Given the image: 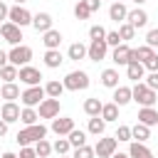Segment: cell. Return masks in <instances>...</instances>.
<instances>
[{
    "mask_svg": "<svg viewBox=\"0 0 158 158\" xmlns=\"http://www.w3.org/2000/svg\"><path fill=\"white\" fill-rule=\"evenodd\" d=\"M47 136V126H42L40 121L37 123H32V126H25L22 131H17V136H15V141L20 143V148L22 146H30V143H37V141H42Z\"/></svg>",
    "mask_w": 158,
    "mask_h": 158,
    "instance_id": "obj_1",
    "label": "cell"
},
{
    "mask_svg": "<svg viewBox=\"0 0 158 158\" xmlns=\"http://www.w3.org/2000/svg\"><path fill=\"white\" fill-rule=\"evenodd\" d=\"M131 94H133V101L141 104V106H153V104L158 101V94H156L146 81H136V84L131 86Z\"/></svg>",
    "mask_w": 158,
    "mask_h": 158,
    "instance_id": "obj_2",
    "label": "cell"
},
{
    "mask_svg": "<svg viewBox=\"0 0 158 158\" xmlns=\"http://www.w3.org/2000/svg\"><path fill=\"white\" fill-rule=\"evenodd\" d=\"M89 84H91L89 74L81 69H74L64 77V89H69V91H84V89H89Z\"/></svg>",
    "mask_w": 158,
    "mask_h": 158,
    "instance_id": "obj_3",
    "label": "cell"
},
{
    "mask_svg": "<svg viewBox=\"0 0 158 158\" xmlns=\"http://www.w3.org/2000/svg\"><path fill=\"white\" fill-rule=\"evenodd\" d=\"M44 99H47V91H44V86H40V84H37V86H27V89L20 94L22 106H32V109L40 106Z\"/></svg>",
    "mask_w": 158,
    "mask_h": 158,
    "instance_id": "obj_4",
    "label": "cell"
},
{
    "mask_svg": "<svg viewBox=\"0 0 158 158\" xmlns=\"http://www.w3.org/2000/svg\"><path fill=\"white\" fill-rule=\"evenodd\" d=\"M7 59H10V64H15V67H25V64H30V59H32V47H27V44H15V47L7 52Z\"/></svg>",
    "mask_w": 158,
    "mask_h": 158,
    "instance_id": "obj_5",
    "label": "cell"
},
{
    "mask_svg": "<svg viewBox=\"0 0 158 158\" xmlns=\"http://www.w3.org/2000/svg\"><path fill=\"white\" fill-rule=\"evenodd\" d=\"M0 37H2L7 44H12V47H15V44H20V40H22V27L7 20V22H2V25H0Z\"/></svg>",
    "mask_w": 158,
    "mask_h": 158,
    "instance_id": "obj_6",
    "label": "cell"
},
{
    "mask_svg": "<svg viewBox=\"0 0 158 158\" xmlns=\"http://www.w3.org/2000/svg\"><path fill=\"white\" fill-rule=\"evenodd\" d=\"M111 59H114V64H118V67H126L128 62H133V59H136V49H133V47H128L126 42H121L118 47H114V52H111Z\"/></svg>",
    "mask_w": 158,
    "mask_h": 158,
    "instance_id": "obj_7",
    "label": "cell"
},
{
    "mask_svg": "<svg viewBox=\"0 0 158 158\" xmlns=\"http://www.w3.org/2000/svg\"><path fill=\"white\" fill-rule=\"evenodd\" d=\"M116 146H118V141H116L114 136H99L94 151H96L99 158H111V156L116 153Z\"/></svg>",
    "mask_w": 158,
    "mask_h": 158,
    "instance_id": "obj_8",
    "label": "cell"
},
{
    "mask_svg": "<svg viewBox=\"0 0 158 158\" xmlns=\"http://www.w3.org/2000/svg\"><path fill=\"white\" fill-rule=\"evenodd\" d=\"M7 20L15 22V25H20V27H27V25H32V12L27 7H22V5H12Z\"/></svg>",
    "mask_w": 158,
    "mask_h": 158,
    "instance_id": "obj_9",
    "label": "cell"
},
{
    "mask_svg": "<svg viewBox=\"0 0 158 158\" xmlns=\"http://www.w3.org/2000/svg\"><path fill=\"white\" fill-rule=\"evenodd\" d=\"M17 79H20L25 86H37V84H40V79H42V72H40V69H35V67H30V64H25V67H20Z\"/></svg>",
    "mask_w": 158,
    "mask_h": 158,
    "instance_id": "obj_10",
    "label": "cell"
},
{
    "mask_svg": "<svg viewBox=\"0 0 158 158\" xmlns=\"http://www.w3.org/2000/svg\"><path fill=\"white\" fill-rule=\"evenodd\" d=\"M37 114H40V118H57V116H59V99L47 96V99L40 104Z\"/></svg>",
    "mask_w": 158,
    "mask_h": 158,
    "instance_id": "obj_11",
    "label": "cell"
},
{
    "mask_svg": "<svg viewBox=\"0 0 158 158\" xmlns=\"http://www.w3.org/2000/svg\"><path fill=\"white\" fill-rule=\"evenodd\" d=\"M106 52H109V44H106V40H91L86 57H89L91 62H101V59H106Z\"/></svg>",
    "mask_w": 158,
    "mask_h": 158,
    "instance_id": "obj_12",
    "label": "cell"
},
{
    "mask_svg": "<svg viewBox=\"0 0 158 158\" xmlns=\"http://www.w3.org/2000/svg\"><path fill=\"white\" fill-rule=\"evenodd\" d=\"M74 128H77V126H74V118H69V116H57V118H52V131H54L57 136H69Z\"/></svg>",
    "mask_w": 158,
    "mask_h": 158,
    "instance_id": "obj_13",
    "label": "cell"
},
{
    "mask_svg": "<svg viewBox=\"0 0 158 158\" xmlns=\"http://www.w3.org/2000/svg\"><path fill=\"white\" fill-rule=\"evenodd\" d=\"M20 106L15 104V101H5L2 106H0V118L2 121H7V123H15V121H20Z\"/></svg>",
    "mask_w": 158,
    "mask_h": 158,
    "instance_id": "obj_14",
    "label": "cell"
},
{
    "mask_svg": "<svg viewBox=\"0 0 158 158\" xmlns=\"http://www.w3.org/2000/svg\"><path fill=\"white\" fill-rule=\"evenodd\" d=\"M126 22H131L136 30H141V27H146V25H148V12H146L143 7H133V10H128Z\"/></svg>",
    "mask_w": 158,
    "mask_h": 158,
    "instance_id": "obj_15",
    "label": "cell"
},
{
    "mask_svg": "<svg viewBox=\"0 0 158 158\" xmlns=\"http://www.w3.org/2000/svg\"><path fill=\"white\" fill-rule=\"evenodd\" d=\"M52 15L49 12H35L32 15V27L37 30V32H47V30H52Z\"/></svg>",
    "mask_w": 158,
    "mask_h": 158,
    "instance_id": "obj_16",
    "label": "cell"
},
{
    "mask_svg": "<svg viewBox=\"0 0 158 158\" xmlns=\"http://www.w3.org/2000/svg\"><path fill=\"white\" fill-rule=\"evenodd\" d=\"M42 44H44V49H59V44H62V32L59 30H47V32H42Z\"/></svg>",
    "mask_w": 158,
    "mask_h": 158,
    "instance_id": "obj_17",
    "label": "cell"
},
{
    "mask_svg": "<svg viewBox=\"0 0 158 158\" xmlns=\"http://www.w3.org/2000/svg\"><path fill=\"white\" fill-rule=\"evenodd\" d=\"M109 17H111L114 22H126V17H128V7H126L121 0H114L111 7H109Z\"/></svg>",
    "mask_w": 158,
    "mask_h": 158,
    "instance_id": "obj_18",
    "label": "cell"
},
{
    "mask_svg": "<svg viewBox=\"0 0 158 158\" xmlns=\"http://www.w3.org/2000/svg\"><path fill=\"white\" fill-rule=\"evenodd\" d=\"M126 77H128L131 81H141V79L146 77V67H143V62H138V59L128 62V64H126Z\"/></svg>",
    "mask_w": 158,
    "mask_h": 158,
    "instance_id": "obj_19",
    "label": "cell"
},
{
    "mask_svg": "<svg viewBox=\"0 0 158 158\" xmlns=\"http://www.w3.org/2000/svg\"><path fill=\"white\" fill-rule=\"evenodd\" d=\"M133 101V94H131V86H116L114 89V104H118V106H126V104H131Z\"/></svg>",
    "mask_w": 158,
    "mask_h": 158,
    "instance_id": "obj_20",
    "label": "cell"
},
{
    "mask_svg": "<svg viewBox=\"0 0 158 158\" xmlns=\"http://www.w3.org/2000/svg\"><path fill=\"white\" fill-rule=\"evenodd\" d=\"M138 121L146 123V126H158V111L153 106H141L138 111Z\"/></svg>",
    "mask_w": 158,
    "mask_h": 158,
    "instance_id": "obj_21",
    "label": "cell"
},
{
    "mask_svg": "<svg viewBox=\"0 0 158 158\" xmlns=\"http://www.w3.org/2000/svg\"><path fill=\"white\" fill-rule=\"evenodd\" d=\"M20 86L15 84V81H5L2 86H0V96L5 99V101H15V99H20Z\"/></svg>",
    "mask_w": 158,
    "mask_h": 158,
    "instance_id": "obj_22",
    "label": "cell"
},
{
    "mask_svg": "<svg viewBox=\"0 0 158 158\" xmlns=\"http://www.w3.org/2000/svg\"><path fill=\"white\" fill-rule=\"evenodd\" d=\"M86 131L91 133V136H104V131H106V121L101 118V116H89V126H86Z\"/></svg>",
    "mask_w": 158,
    "mask_h": 158,
    "instance_id": "obj_23",
    "label": "cell"
},
{
    "mask_svg": "<svg viewBox=\"0 0 158 158\" xmlns=\"http://www.w3.org/2000/svg\"><path fill=\"white\" fill-rule=\"evenodd\" d=\"M128 156H131V158H148V156H153V153H151V148H148L146 143H141V141H131V146H128Z\"/></svg>",
    "mask_w": 158,
    "mask_h": 158,
    "instance_id": "obj_24",
    "label": "cell"
},
{
    "mask_svg": "<svg viewBox=\"0 0 158 158\" xmlns=\"http://www.w3.org/2000/svg\"><path fill=\"white\" fill-rule=\"evenodd\" d=\"M86 52H89V47H86V44H81V42H74V44H69V49H67V57H69L72 62H79V59H84V57H86Z\"/></svg>",
    "mask_w": 158,
    "mask_h": 158,
    "instance_id": "obj_25",
    "label": "cell"
},
{
    "mask_svg": "<svg viewBox=\"0 0 158 158\" xmlns=\"http://www.w3.org/2000/svg\"><path fill=\"white\" fill-rule=\"evenodd\" d=\"M131 136H133V141H141V143H146L148 138H151V126H146V123H136V126H131Z\"/></svg>",
    "mask_w": 158,
    "mask_h": 158,
    "instance_id": "obj_26",
    "label": "cell"
},
{
    "mask_svg": "<svg viewBox=\"0 0 158 158\" xmlns=\"http://www.w3.org/2000/svg\"><path fill=\"white\" fill-rule=\"evenodd\" d=\"M62 62H64V59H62V52H59V49H44V67L57 69Z\"/></svg>",
    "mask_w": 158,
    "mask_h": 158,
    "instance_id": "obj_27",
    "label": "cell"
},
{
    "mask_svg": "<svg viewBox=\"0 0 158 158\" xmlns=\"http://www.w3.org/2000/svg\"><path fill=\"white\" fill-rule=\"evenodd\" d=\"M118 109H121V106H118V104H114V101H111V104H104V106H101V118H104L106 123L118 121Z\"/></svg>",
    "mask_w": 158,
    "mask_h": 158,
    "instance_id": "obj_28",
    "label": "cell"
},
{
    "mask_svg": "<svg viewBox=\"0 0 158 158\" xmlns=\"http://www.w3.org/2000/svg\"><path fill=\"white\" fill-rule=\"evenodd\" d=\"M101 84L106 89H116L118 86V72L116 69H104L101 72Z\"/></svg>",
    "mask_w": 158,
    "mask_h": 158,
    "instance_id": "obj_29",
    "label": "cell"
},
{
    "mask_svg": "<svg viewBox=\"0 0 158 158\" xmlns=\"http://www.w3.org/2000/svg\"><path fill=\"white\" fill-rule=\"evenodd\" d=\"M44 91H47V96H52V99H59V96H62V91H64V81L49 79V81L44 84Z\"/></svg>",
    "mask_w": 158,
    "mask_h": 158,
    "instance_id": "obj_30",
    "label": "cell"
},
{
    "mask_svg": "<svg viewBox=\"0 0 158 158\" xmlns=\"http://www.w3.org/2000/svg\"><path fill=\"white\" fill-rule=\"evenodd\" d=\"M101 106H104V104H101L96 96H91V99L84 101V114H86V116H101Z\"/></svg>",
    "mask_w": 158,
    "mask_h": 158,
    "instance_id": "obj_31",
    "label": "cell"
},
{
    "mask_svg": "<svg viewBox=\"0 0 158 158\" xmlns=\"http://www.w3.org/2000/svg\"><path fill=\"white\" fill-rule=\"evenodd\" d=\"M20 121H22L25 126H32V123H37V121H40V114H37V109H32V106H25V109L20 111Z\"/></svg>",
    "mask_w": 158,
    "mask_h": 158,
    "instance_id": "obj_32",
    "label": "cell"
},
{
    "mask_svg": "<svg viewBox=\"0 0 158 158\" xmlns=\"http://www.w3.org/2000/svg\"><path fill=\"white\" fill-rule=\"evenodd\" d=\"M17 74H20V67H15V64H5V67H0V79L2 81H15L17 79Z\"/></svg>",
    "mask_w": 158,
    "mask_h": 158,
    "instance_id": "obj_33",
    "label": "cell"
},
{
    "mask_svg": "<svg viewBox=\"0 0 158 158\" xmlns=\"http://www.w3.org/2000/svg\"><path fill=\"white\" fill-rule=\"evenodd\" d=\"M69 143H72V148H79V146H84L86 143V131H81V128H74L69 136Z\"/></svg>",
    "mask_w": 158,
    "mask_h": 158,
    "instance_id": "obj_34",
    "label": "cell"
},
{
    "mask_svg": "<svg viewBox=\"0 0 158 158\" xmlns=\"http://www.w3.org/2000/svg\"><path fill=\"white\" fill-rule=\"evenodd\" d=\"M52 148H54V153H57V156H67V153L72 151V143H69V138L59 136V138L52 143Z\"/></svg>",
    "mask_w": 158,
    "mask_h": 158,
    "instance_id": "obj_35",
    "label": "cell"
},
{
    "mask_svg": "<svg viewBox=\"0 0 158 158\" xmlns=\"http://www.w3.org/2000/svg\"><path fill=\"white\" fill-rule=\"evenodd\" d=\"M153 54H156V49H153V47H148V44L136 47V59H138V62H143V64H146V62H148Z\"/></svg>",
    "mask_w": 158,
    "mask_h": 158,
    "instance_id": "obj_36",
    "label": "cell"
},
{
    "mask_svg": "<svg viewBox=\"0 0 158 158\" xmlns=\"http://www.w3.org/2000/svg\"><path fill=\"white\" fill-rule=\"evenodd\" d=\"M74 17H77V20H89V17H91V10L86 7L84 0H79V2L74 5Z\"/></svg>",
    "mask_w": 158,
    "mask_h": 158,
    "instance_id": "obj_37",
    "label": "cell"
},
{
    "mask_svg": "<svg viewBox=\"0 0 158 158\" xmlns=\"http://www.w3.org/2000/svg\"><path fill=\"white\" fill-rule=\"evenodd\" d=\"M118 35H121L123 42H126V40H133V37H136V27H133L131 22H121V25H118Z\"/></svg>",
    "mask_w": 158,
    "mask_h": 158,
    "instance_id": "obj_38",
    "label": "cell"
},
{
    "mask_svg": "<svg viewBox=\"0 0 158 158\" xmlns=\"http://www.w3.org/2000/svg\"><path fill=\"white\" fill-rule=\"evenodd\" d=\"M35 151H37V156H40V158H47L54 148H52V143H49L47 138H42V141H37V143H35Z\"/></svg>",
    "mask_w": 158,
    "mask_h": 158,
    "instance_id": "obj_39",
    "label": "cell"
},
{
    "mask_svg": "<svg viewBox=\"0 0 158 158\" xmlns=\"http://www.w3.org/2000/svg\"><path fill=\"white\" fill-rule=\"evenodd\" d=\"M96 156V151L91 148V146H79V148H74V153H72V158H94Z\"/></svg>",
    "mask_w": 158,
    "mask_h": 158,
    "instance_id": "obj_40",
    "label": "cell"
},
{
    "mask_svg": "<svg viewBox=\"0 0 158 158\" xmlns=\"http://www.w3.org/2000/svg\"><path fill=\"white\" fill-rule=\"evenodd\" d=\"M114 138H116V141H133V136H131V126H126V123H121V126L116 128V133H114Z\"/></svg>",
    "mask_w": 158,
    "mask_h": 158,
    "instance_id": "obj_41",
    "label": "cell"
},
{
    "mask_svg": "<svg viewBox=\"0 0 158 158\" xmlns=\"http://www.w3.org/2000/svg\"><path fill=\"white\" fill-rule=\"evenodd\" d=\"M89 40H106V30L101 25H91L89 27Z\"/></svg>",
    "mask_w": 158,
    "mask_h": 158,
    "instance_id": "obj_42",
    "label": "cell"
},
{
    "mask_svg": "<svg viewBox=\"0 0 158 158\" xmlns=\"http://www.w3.org/2000/svg\"><path fill=\"white\" fill-rule=\"evenodd\" d=\"M123 40H121V35H118V30H111V32H106V44L109 47H118Z\"/></svg>",
    "mask_w": 158,
    "mask_h": 158,
    "instance_id": "obj_43",
    "label": "cell"
},
{
    "mask_svg": "<svg viewBox=\"0 0 158 158\" xmlns=\"http://www.w3.org/2000/svg\"><path fill=\"white\" fill-rule=\"evenodd\" d=\"M146 44H148V47H153V49L158 47V27H156V30H148V32H146Z\"/></svg>",
    "mask_w": 158,
    "mask_h": 158,
    "instance_id": "obj_44",
    "label": "cell"
},
{
    "mask_svg": "<svg viewBox=\"0 0 158 158\" xmlns=\"http://www.w3.org/2000/svg\"><path fill=\"white\" fill-rule=\"evenodd\" d=\"M143 81H146L153 91H158V72H148V77H143Z\"/></svg>",
    "mask_w": 158,
    "mask_h": 158,
    "instance_id": "obj_45",
    "label": "cell"
},
{
    "mask_svg": "<svg viewBox=\"0 0 158 158\" xmlns=\"http://www.w3.org/2000/svg\"><path fill=\"white\" fill-rule=\"evenodd\" d=\"M17 158H40V156H37V151H35V148H30V146H22Z\"/></svg>",
    "mask_w": 158,
    "mask_h": 158,
    "instance_id": "obj_46",
    "label": "cell"
},
{
    "mask_svg": "<svg viewBox=\"0 0 158 158\" xmlns=\"http://www.w3.org/2000/svg\"><path fill=\"white\" fill-rule=\"evenodd\" d=\"M143 67H146L148 72H158V54H153V57H151V59H148Z\"/></svg>",
    "mask_w": 158,
    "mask_h": 158,
    "instance_id": "obj_47",
    "label": "cell"
},
{
    "mask_svg": "<svg viewBox=\"0 0 158 158\" xmlns=\"http://www.w3.org/2000/svg\"><path fill=\"white\" fill-rule=\"evenodd\" d=\"M7 15H10V7L5 5V0H0V25L7 22Z\"/></svg>",
    "mask_w": 158,
    "mask_h": 158,
    "instance_id": "obj_48",
    "label": "cell"
},
{
    "mask_svg": "<svg viewBox=\"0 0 158 158\" xmlns=\"http://www.w3.org/2000/svg\"><path fill=\"white\" fill-rule=\"evenodd\" d=\"M84 2H86V7H89L91 12H96V10L101 7V2H104V0H84Z\"/></svg>",
    "mask_w": 158,
    "mask_h": 158,
    "instance_id": "obj_49",
    "label": "cell"
},
{
    "mask_svg": "<svg viewBox=\"0 0 158 158\" xmlns=\"http://www.w3.org/2000/svg\"><path fill=\"white\" fill-rule=\"evenodd\" d=\"M7 126H10V123H7V121H2V118H0V138H2V136H5V133H7Z\"/></svg>",
    "mask_w": 158,
    "mask_h": 158,
    "instance_id": "obj_50",
    "label": "cell"
},
{
    "mask_svg": "<svg viewBox=\"0 0 158 158\" xmlns=\"http://www.w3.org/2000/svg\"><path fill=\"white\" fill-rule=\"evenodd\" d=\"M7 62H10V59H7V52H2V49H0V67H5Z\"/></svg>",
    "mask_w": 158,
    "mask_h": 158,
    "instance_id": "obj_51",
    "label": "cell"
},
{
    "mask_svg": "<svg viewBox=\"0 0 158 158\" xmlns=\"http://www.w3.org/2000/svg\"><path fill=\"white\" fill-rule=\"evenodd\" d=\"M111 158H131V156H128V153H114Z\"/></svg>",
    "mask_w": 158,
    "mask_h": 158,
    "instance_id": "obj_52",
    "label": "cell"
},
{
    "mask_svg": "<svg viewBox=\"0 0 158 158\" xmlns=\"http://www.w3.org/2000/svg\"><path fill=\"white\" fill-rule=\"evenodd\" d=\"M2 158H17V156H15V153H10V151H5V153H2Z\"/></svg>",
    "mask_w": 158,
    "mask_h": 158,
    "instance_id": "obj_53",
    "label": "cell"
},
{
    "mask_svg": "<svg viewBox=\"0 0 158 158\" xmlns=\"http://www.w3.org/2000/svg\"><path fill=\"white\" fill-rule=\"evenodd\" d=\"M25 2H27V0H15V5H25Z\"/></svg>",
    "mask_w": 158,
    "mask_h": 158,
    "instance_id": "obj_54",
    "label": "cell"
},
{
    "mask_svg": "<svg viewBox=\"0 0 158 158\" xmlns=\"http://www.w3.org/2000/svg\"><path fill=\"white\" fill-rule=\"evenodd\" d=\"M133 2H136V5H143V2H146V0H133Z\"/></svg>",
    "mask_w": 158,
    "mask_h": 158,
    "instance_id": "obj_55",
    "label": "cell"
},
{
    "mask_svg": "<svg viewBox=\"0 0 158 158\" xmlns=\"http://www.w3.org/2000/svg\"><path fill=\"white\" fill-rule=\"evenodd\" d=\"M59 158H72V156H69V153H67V156H59Z\"/></svg>",
    "mask_w": 158,
    "mask_h": 158,
    "instance_id": "obj_56",
    "label": "cell"
},
{
    "mask_svg": "<svg viewBox=\"0 0 158 158\" xmlns=\"http://www.w3.org/2000/svg\"><path fill=\"white\" fill-rule=\"evenodd\" d=\"M148 158H153V156H148Z\"/></svg>",
    "mask_w": 158,
    "mask_h": 158,
    "instance_id": "obj_57",
    "label": "cell"
}]
</instances>
